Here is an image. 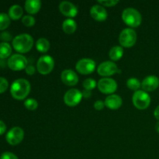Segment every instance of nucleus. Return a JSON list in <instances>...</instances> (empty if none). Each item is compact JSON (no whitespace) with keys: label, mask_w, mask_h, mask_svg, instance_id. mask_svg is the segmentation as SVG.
<instances>
[{"label":"nucleus","mask_w":159,"mask_h":159,"mask_svg":"<svg viewBox=\"0 0 159 159\" xmlns=\"http://www.w3.org/2000/svg\"><path fill=\"white\" fill-rule=\"evenodd\" d=\"M90 15L95 20L99 22L105 21L107 19L108 14L105 8L101 5H94L90 9Z\"/></svg>","instance_id":"obj_16"},{"label":"nucleus","mask_w":159,"mask_h":159,"mask_svg":"<svg viewBox=\"0 0 159 159\" xmlns=\"http://www.w3.org/2000/svg\"><path fill=\"white\" fill-rule=\"evenodd\" d=\"M137 33L131 28H126L121 31L119 36V42L121 47L131 48L136 43Z\"/></svg>","instance_id":"obj_5"},{"label":"nucleus","mask_w":159,"mask_h":159,"mask_svg":"<svg viewBox=\"0 0 159 159\" xmlns=\"http://www.w3.org/2000/svg\"><path fill=\"white\" fill-rule=\"evenodd\" d=\"M77 29L76 22L72 19H67L62 23V30L65 34H72Z\"/></svg>","instance_id":"obj_19"},{"label":"nucleus","mask_w":159,"mask_h":159,"mask_svg":"<svg viewBox=\"0 0 159 159\" xmlns=\"http://www.w3.org/2000/svg\"><path fill=\"white\" fill-rule=\"evenodd\" d=\"M82 85H83V87L85 88V89L91 91V90L94 89L96 88V85H97V83H96L95 79H90L89 78V79H85V80L83 81Z\"/></svg>","instance_id":"obj_27"},{"label":"nucleus","mask_w":159,"mask_h":159,"mask_svg":"<svg viewBox=\"0 0 159 159\" xmlns=\"http://www.w3.org/2000/svg\"><path fill=\"white\" fill-rule=\"evenodd\" d=\"M133 104L138 110H145L150 106L151 96L147 92L144 90L136 91L132 97Z\"/></svg>","instance_id":"obj_4"},{"label":"nucleus","mask_w":159,"mask_h":159,"mask_svg":"<svg viewBox=\"0 0 159 159\" xmlns=\"http://www.w3.org/2000/svg\"><path fill=\"white\" fill-rule=\"evenodd\" d=\"M154 116L159 121V105L155 108V111H154Z\"/></svg>","instance_id":"obj_37"},{"label":"nucleus","mask_w":159,"mask_h":159,"mask_svg":"<svg viewBox=\"0 0 159 159\" xmlns=\"http://www.w3.org/2000/svg\"><path fill=\"white\" fill-rule=\"evenodd\" d=\"M105 106L110 110H117L120 108L123 104L121 97L118 95L112 94L107 96L105 99Z\"/></svg>","instance_id":"obj_17"},{"label":"nucleus","mask_w":159,"mask_h":159,"mask_svg":"<svg viewBox=\"0 0 159 159\" xmlns=\"http://www.w3.org/2000/svg\"><path fill=\"white\" fill-rule=\"evenodd\" d=\"M27 63L26 57L20 54H12L9 57L7 61L9 68L13 71H20L24 69L27 66Z\"/></svg>","instance_id":"obj_7"},{"label":"nucleus","mask_w":159,"mask_h":159,"mask_svg":"<svg viewBox=\"0 0 159 159\" xmlns=\"http://www.w3.org/2000/svg\"><path fill=\"white\" fill-rule=\"evenodd\" d=\"M34 39L27 34L17 35L12 39V46L14 49L20 53H27L32 49Z\"/></svg>","instance_id":"obj_2"},{"label":"nucleus","mask_w":159,"mask_h":159,"mask_svg":"<svg viewBox=\"0 0 159 159\" xmlns=\"http://www.w3.org/2000/svg\"><path fill=\"white\" fill-rule=\"evenodd\" d=\"M12 52V48L7 42L0 43V58L5 59L10 56Z\"/></svg>","instance_id":"obj_23"},{"label":"nucleus","mask_w":159,"mask_h":159,"mask_svg":"<svg viewBox=\"0 0 159 159\" xmlns=\"http://www.w3.org/2000/svg\"><path fill=\"white\" fill-rule=\"evenodd\" d=\"M159 86V79L155 75H148L141 82V88L144 92H153Z\"/></svg>","instance_id":"obj_15"},{"label":"nucleus","mask_w":159,"mask_h":159,"mask_svg":"<svg viewBox=\"0 0 159 159\" xmlns=\"http://www.w3.org/2000/svg\"><path fill=\"white\" fill-rule=\"evenodd\" d=\"M122 20L130 27H138L142 22V16L136 9L127 8L122 12Z\"/></svg>","instance_id":"obj_3"},{"label":"nucleus","mask_w":159,"mask_h":159,"mask_svg":"<svg viewBox=\"0 0 159 159\" xmlns=\"http://www.w3.org/2000/svg\"><path fill=\"white\" fill-rule=\"evenodd\" d=\"M82 96L86 98V99H88V98H89L90 96H92L91 91H89V90L85 89L83 92H82Z\"/></svg>","instance_id":"obj_36"},{"label":"nucleus","mask_w":159,"mask_h":159,"mask_svg":"<svg viewBox=\"0 0 159 159\" xmlns=\"http://www.w3.org/2000/svg\"><path fill=\"white\" fill-rule=\"evenodd\" d=\"M23 8L20 5H12V6H10V8L9 9V16L12 20H19V19L21 18V16H23Z\"/></svg>","instance_id":"obj_20"},{"label":"nucleus","mask_w":159,"mask_h":159,"mask_svg":"<svg viewBox=\"0 0 159 159\" xmlns=\"http://www.w3.org/2000/svg\"><path fill=\"white\" fill-rule=\"evenodd\" d=\"M127 86L130 89L136 92L138 91L139 89L141 87V83L139 81V79H136V78H130V79H127Z\"/></svg>","instance_id":"obj_24"},{"label":"nucleus","mask_w":159,"mask_h":159,"mask_svg":"<svg viewBox=\"0 0 159 159\" xmlns=\"http://www.w3.org/2000/svg\"><path fill=\"white\" fill-rule=\"evenodd\" d=\"M105 107V102L102 100H97L94 103V108L96 110H102Z\"/></svg>","instance_id":"obj_34"},{"label":"nucleus","mask_w":159,"mask_h":159,"mask_svg":"<svg viewBox=\"0 0 159 159\" xmlns=\"http://www.w3.org/2000/svg\"><path fill=\"white\" fill-rule=\"evenodd\" d=\"M59 10L65 16L73 18L78 14V8L71 2L63 1L59 4Z\"/></svg>","instance_id":"obj_13"},{"label":"nucleus","mask_w":159,"mask_h":159,"mask_svg":"<svg viewBox=\"0 0 159 159\" xmlns=\"http://www.w3.org/2000/svg\"><path fill=\"white\" fill-rule=\"evenodd\" d=\"M97 87L99 91L103 94H110L115 93L117 89V83L116 81L110 78L101 79L97 83Z\"/></svg>","instance_id":"obj_10"},{"label":"nucleus","mask_w":159,"mask_h":159,"mask_svg":"<svg viewBox=\"0 0 159 159\" xmlns=\"http://www.w3.org/2000/svg\"><path fill=\"white\" fill-rule=\"evenodd\" d=\"M35 19L30 15H26L22 18V23L26 26H33L35 24Z\"/></svg>","instance_id":"obj_28"},{"label":"nucleus","mask_w":159,"mask_h":159,"mask_svg":"<svg viewBox=\"0 0 159 159\" xmlns=\"http://www.w3.org/2000/svg\"><path fill=\"white\" fill-rule=\"evenodd\" d=\"M0 159H18V157L12 152H6L2 154Z\"/></svg>","instance_id":"obj_31"},{"label":"nucleus","mask_w":159,"mask_h":159,"mask_svg":"<svg viewBox=\"0 0 159 159\" xmlns=\"http://www.w3.org/2000/svg\"><path fill=\"white\" fill-rule=\"evenodd\" d=\"M82 93L77 89H71L65 93L64 96V102L70 107H76L82 101Z\"/></svg>","instance_id":"obj_8"},{"label":"nucleus","mask_w":159,"mask_h":159,"mask_svg":"<svg viewBox=\"0 0 159 159\" xmlns=\"http://www.w3.org/2000/svg\"><path fill=\"white\" fill-rule=\"evenodd\" d=\"M54 67V60L51 56L43 55L38 59L37 63V69L39 73L46 75L52 71Z\"/></svg>","instance_id":"obj_6"},{"label":"nucleus","mask_w":159,"mask_h":159,"mask_svg":"<svg viewBox=\"0 0 159 159\" xmlns=\"http://www.w3.org/2000/svg\"><path fill=\"white\" fill-rule=\"evenodd\" d=\"M6 130V126L5 124V123L3 121L0 120V135L2 134L5 133Z\"/></svg>","instance_id":"obj_35"},{"label":"nucleus","mask_w":159,"mask_h":159,"mask_svg":"<svg viewBox=\"0 0 159 159\" xmlns=\"http://www.w3.org/2000/svg\"><path fill=\"white\" fill-rule=\"evenodd\" d=\"M25 71H26V73L28 75H34V73H35L36 68L34 65H29L26 66V68H25Z\"/></svg>","instance_id":"obj_33"},{"label":"nucleus","mask_w":159,"mask_h":159,"mask_svg":"<svg viewBox=\"0 0 159 159\" xmlns=\"http://www.w3.org/2000/svg\"><path fill=\"white\" fill-rule=\"evenodd\" d=\"M12 35L9 32H6V31L2 32L0 34V39L5 40V41H9V40H12Z\"/></svg>","instance_id":"obj_32"},{"label":"nucleus","mask_w":159,"mask_h":159,"mask_svg":"<svg viewBox=\"0 0 159 159\" xmlns=\"http://www.w3.org/2000/svg\"><path fill=\"white\" fill-rule=\"evenodd\" d=\"M41 8L40 0H26L25 2V9L29 14H36Z\"/></svg>","instance_id":"obj_18"},{"label":"nucleus","mask_w":159,"mask_h":159,"mask_svg":"<svg viewBox=\"0 0 159 159\" xmlns=\"http://www.w3.org/2000/svg\"><path fill=\"white\" fill-rule=\"evenodd\" d=\"M36 48L38 51L41 53H46L50 48V42L46 38H39L36 43Z\"/></svg>","instance_id":"obj_22"},{"label":"nucleus","mask_w":159,"mask_h":159,"mask_svg":"<svg viewBox=\"0 0 159 159\" xmlns=\"http://www.w3.org/2000/svg\"><path fill=\"white\" fill-rule=\"evenodd\" d=\"M30 89V83L26 79H19L12 82L10 87V93L14 99L22 100L29 95Z\"/></svg>","instance_id":"obj_1"},{"label":"nucleus","mask_w":159,"mask_h":159,"mask_svg":"<svg viewBox=\"0 0 159 159\" xmlns=\"http://www.w3.org/2000/svg\"><path fill=\"white\" fill-rule=\"evenodd\" d=\"M123 54H124V49H123L122 47L114 46L110 50L109 57L112 61H116L120 60L123 57Z\"/></svg>","instance_id":"obj_21"},{"label":"nucleus","mask_w":159,"mask_h":159,"mask_svg":"<svg viewBox=\"0 0 159 159\" xmlns=\"http://www.w3.org/2000/svg\"><path fill=\"white\" fill-rule=\"evenodd\" d=\"M118 71V67L114 62L110 61H103L98 66L97 72L99 75L103 77H109V76L113 75Z\"/></svg>","instance_id":"obj_12"},{"label":"nucleus","mask_w":159,"mask_h":159,"mask_svg":"<svg viewBox=\"0 0 159 159\" xmlns=\"http://www.w3.org/2000/svg\"><path fill=\"white\" fill-rule=\"evenodd\" d=\"M98 3L102 6L111 7L119 3V1L118 0H98Z\"/></svg>","instance_id":"obj_29"},{"label":"nucleus","mask_w":159,"mask_h":159,"mask_svg":"<svg viewBox=\"0 0 159 159\" xmlns=\"http://www.w3.org/2000/svg\"><path fill=\"white\" fill-rule=\"evenodd\" d=\"M61 79L64 84L69 86H74L79 82V76L71 69L64 70L61 75Z\"/></svg>","instance_id":"obj_14"},{"label":"nucleus","mask_w":159,"mask_h":159,"mask_svg":"<svg viewBox=\"0 0 159 159\" xmlns=\"http://www.w3.org/2000/svg\"><path fill=\"white\" fill-rule=\"evenodd\" d=\"M10 24V17L4 12L0 13V30L6 29Z\"/></svg>","instance_id":"obj_25"},{"label":"nucleus","mask_w":159,"mask_h":159,"mask_svg":"<svg viewBox=\"0 0 159 159\" xmlns=\"http://www.w3.org/2000/svg\"><path fill=\"white\" fill-rule=\"evenodd\" d=\"M96 62L93 59L82 58L78 61L76 63L75 68L82 75H89L93 73L96 69Z\"/></svg>","instance_id":"obj_9"},{"label":"nucleus","mask_w":159,"mask_h":159,"mask_svg":"<svg viewBox=\"0 0 159 159\" xmlns=\"http://www.w3.org/2000/svg\"><path fill=\"white\" fill-rule=\"evenodd\" d=\"M155 130H156V131L159 133V121H158L156 124V125H155Z\"/></svg>","instance_id":"obj_38"},{"label":"nucleus","mask_w":159,"mask_h":159,"mask_svg":"<svg viewBox=\"0 0 159 159\" xmlns=\"http://www.w3.org/2000/svg\"><path fill=\"white\" fill-rule=\"evenodd\" d=\"M24 138V131L20 127H12L6 134V141L11 145L19 144Z\"/></svg>","instance_id":"obj_11"},{"label":"nucleus","mask_w":159,"mask_h":159,"mask_svg":"<svg viewBox=\"0 0 159 159\" xmlns=\"http://www.w3.org/2000/svg\"><path fill=\"white\" fill-rule=\"evenodd\" d=\"M9 86V82L5 78L0 77V93H2L7 89Z\"/></svg>","instance_id":"obj_30"},{"label":"nucleus","mask_w":159,"mask_h":159,"mask_svg":"<svg viewBox=\"0 0 159 159\" xmlns=\"http://www.w3.org/2000/svg\"><path fill=\"white\" fill-rule=\"evenodd\" d=\"M24 106L27 110H35L38 107V102L34 98H29L24 101Z\"/></svg>","instance_id":"obj_26"}]
</instances>
